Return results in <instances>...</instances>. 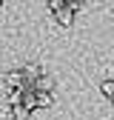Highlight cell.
Masks as SVG:
<instances>
[{"mask_svg":"<svg viewBox=\"0 0 114 120\" xmlns=\"http://www.w3.org/2000/svg\"><path fill=\"white\" fill-rule=\"evenodd\" d=\"M49 11L54 14V20L60 23V26H71V20H74V11L66 6V0H51V3H49Z\"/></svg>","mask_w":114,"mask_h":120,"instance_id":"6da1fadb","label":"cell"},{"mask_svg":"<svg viewBox=\"0 0 114 120\" xmlns=\"http://www.w3.org/2000/svg\"><path fill=\"white\" fill-rule=\"evenodd\" d=\"M51 89H54V80H51V74H46V71H43L40 77L34 80V89H32V92H43V94H51Z\"/></svg>","mask_w":114,"mask_h":120,"instance_id":"7a4b0ae2","label":"cell"},{"mask_svg":"<svg viewBox=\"0 0 114 120\" xmlns=\"http://www.w3.org/2000/svg\"><path fill=\"white\" fill-rule=\"evenodd\" d=\"M3 80H6L9 89H23V74H20V69H17V71H9Z\"/></svg>","mask_w":114,"mask_h":120,"instance_id":"3957f363","label":"cell"},{"mask_svg":"<svg viewBox=\"0 0 114 120\" xmlns=\"http://www.w3.org/2000/svg\"><path fill=\"white\" fill-rule=\"evenodd\" d=\"M23 109L26 112L37 109V92H23Z\"/></svg>","mask_w":114,"mask_h":120,"instance_id":"277c9868","label":"cell"},{"mask_svg":"<svg viewBox=\"0 0 114 120\" xmlns=\"http://www.w3.org/2000/svg\"><path fill=\"white\" fill-rule=\"evenodd\" d=\"M11 114H14V120H26L28 117V112L23 109V103H20V106H11Z\"/></svg>","mask_w":114,"mask_h":120,"instance_id":"5b68a950","label":"cell"},{"mask_svg":"<svg viewBox=\"0 0 114 120\" xmlns=\"http://www.w3.org/2000/svg\"><path fill=\"white\" fill-rule=\"evenodd\" d=\"M54 103V97L51 94H43V92H37V106H51Z\"/></svg>","mask_w":114,"mask_h":120,"instance_id":"8992f818","label":"cell"},{"mask_svg":"<svg viewBox=\"0 0 114 120\" xmlns=\"http://www.w3.org/2000/svg\"><path fill=\"white\" fill-rule=\"evenodd\" d=\"M103 94H108V97L114 100V80H106V83H103Z\"/></svg>","mask_w":114,"mask_h":120,"instance_id":"52a82bcc","label":"cell"}]
</instances>
